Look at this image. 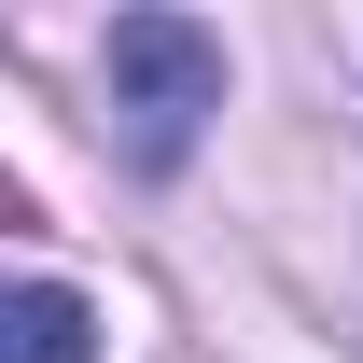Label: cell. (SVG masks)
Here are the masks:
<instances>
[{
  "label": "cell",
  "instance_id": "cell-2",
  "mask_svg": "<svg viewBox=\"0 0 363 363\" xmlns=\"http://www.w3.org/2000/svg\"><path fill=\"white\" fill-rule=\"evenodd\" d=\"M0 363H98V308L70 279H14L0 294Z\"/></svg>",
  "mask_w": 363,
  "mask_h": 363
},
{
  "label": "cell",
  "instance_id": "cell-1",
  "mask_svg": "<svg viewBox=\"0 0 363 363\" xmlns=\"http://www.w3.org/2000/svg\"><path fill=\"white\" fill-rule=\"evenodd\" d=\"M112 112H126V154L140 168H182L196 126L224 112V43L196 28V14H112Z\"/></svg>",
  "mask_w": 363,
  "mask_h": 363
}]
</instances>
